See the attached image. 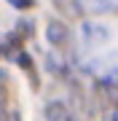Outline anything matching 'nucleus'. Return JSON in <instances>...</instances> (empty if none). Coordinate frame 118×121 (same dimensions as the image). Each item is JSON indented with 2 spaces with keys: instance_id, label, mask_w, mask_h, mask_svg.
<instances>
[{
  "instance_id": "f257e3e1",
  "label": "nucleus",
  "mask_w": 118,
  "mask_h": 121,
  "mask_svg": "<svg viewBox=\"0 0 118 121\" xmlns=\"http://www.w3.org/2000/svg\"><path fill=\"white\" fill-rule=\"evenodd\" d=\"M46 40H48L54 48H65L67 40H70V30H67V24L59 22V19H48V24H46Z\"/></svg>"
},
{
  "instance_id": "f03ea898",
  "label": "nucleus",
  "mask_w": 118,
  "mask_h": 121,
  "mask_svg": "<svg viewBox=\"0 0 118 121\" xmlns=\"http://www.w3.org/2000/svg\"><path fill=\"white\" fill-rule=\"evenodd\" d=\"M83 38H86V46H105L110 40V32L107 27L97 24V22H83Z\"/></svg>"
},
{
  "instance_id": "7ed1b4c3",
  "label": "nucleus",
  "mask_w": 118,
  "mask_h": 121,
  "mask_svg": "<svg viewBox=\"0 0 118 121\" xmlns=\"http://www.w3.org/2000/svg\"><path fill=\"white\" fill-rule=\"evenodd\" d=\"M43 113H46V121H73L65 102H48Z\"/></svg>"
},
{
  "instance_id": "20e7f679",
  "label": "nucleus",
  "mask_w": 118,
  "mask_h": 121,
  "mask_svg": "<svg viewBox=\"0 0 118 121\" xmlns=\"http://www.w3.org/2000/svg\"><path fill=\"white\" fill-rule=\"evenodd\" d=\"M54 5H57L65 16H73V19H81V16H83L81 0H54Z\"/></svg>"
},
{
  "instance_id": "39448f33",
  "label": "nucleus",
  "mask_w": 118,
  "mask_h": 121,
  "mask_svg": "<svg viewBox=\"0 0 118 121\" xmlns=\"http://www.w3.org/2000/svg\"><path fill=\"white\" fill-rule=\"evenodd\" d=\"M46 67H48V70H51V73H54V75H62V78H65V75H67V70H65V67H62V65H59V62H57V59H54V56H48V59H46Z\"/></svg>"
},
{
  "instance_id": "423d86ee",
  "label": "nucleus",
  "mask_w": 118,
  "mask_h": 121,
  "mask_svg": "<svg viewBox=\"0 0 118 121\" xmlns=\"http://www.w3.org/2000/svg\"><path fill=\"white\" fill-rule=\"evenodd\" d=\"M105 121H118V105H113V108H110V113H107Z\"/></svg>"
}]
</instances>
